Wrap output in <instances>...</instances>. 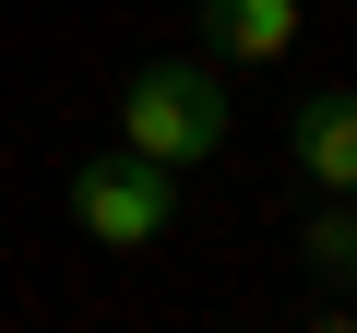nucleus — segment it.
Instances as JSON below:
<instances>
[{
  "label": "nucleus",
  "mask_w": 357,
  "mask_h": 333,
  "mask_svg": "<svg viewBox=\"0 0 357 333\" xmlns=\"http://www.w3.org/2000/svg\"><path fill=\"white\" fill-rule=\"evenodd\" d=\"M119 143L155 155V166H203V155L227 143V84H215L203 60H143V72L119 84Z\"/></svg>",
  "instance_id": "nucleus-1"
},
{
  "label": "nucleus",
  "mask_w": 357,
  "mask_h": 333,
  "mask_svg": "<svg viewBox=\"0 0 357 333\" xmlns=\"http://www.w3.org/2000/svg\"><path fill=\"white\" fill-rule=\"evenodd\" d=\"M72 215H84V238L96 250H167V226H178V166H155V155H84L72 166Z\"/></svg>",
  "instance_id": "nucleus-2"
},
{
  "label": "nucleus",
  "mask_w": 357,
  "mask_h": 333,
  "mask_svg": "<svg viewBox=\"0 0 357 333\" xmlns=\"http://www.w3.org/2000/svg\"><path fill=\"white\" fill-rule=\"evenodd\" d=\"M286 155L310 166L321 191H345V203H357V84H321V95H298V119H286Z\"/></svg>",
  "instance_id": "nucleus-3"
},
{
  "label": "nucleus",
  "mask_w": 357,
  "mask_h": 333,
  "mask_svg": "<svg viewBox=\"0 0 357 333\" xmlns=\"http://www.w3.org/2000/svg\"><path fill=\"white\" fill-rule=\"evenodd\" d=\"M203 48L215 60H286L298 48V0H203Z\"/></svg>",
  "instance_id": "nucleus-4"
},
{
  "label": "nucleus",
  "mask_w": 357,
  "mask_h": 333,
  "mask_svg": "<svg viewBox=\"0 0 357 333\" xmlns=\"http://www.w3.org/2000/svg\"><path fill=\"white\" fill-rule=\"evenodd\" d=\"M298 250H310V274H321V286H357V203H345V191H321V215H310V238H298Z\"/></svg>",
  "instance_id": "nucleus-5"
}]
</instances>
